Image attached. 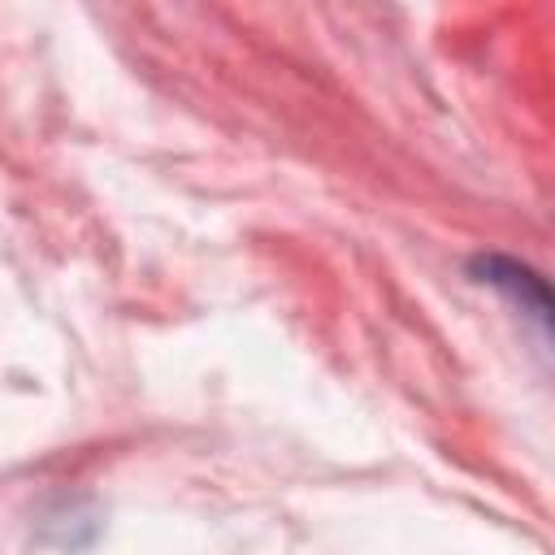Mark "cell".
Listing matches in <instances>:
<instances>
[]
</instances>
